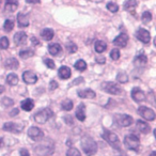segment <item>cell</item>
<instances>
[{
  "label": "cell",
  "instance_id": "83f0119b",
  "mask_svg": "<svg viewBox=\"0 0 156 156\" xmlns=\"http://www.w3.org/2000/svg\"><path fill=\"white\" fill-rule=\"evenodd\" d=\"M48 51H49V54L52 55V56H57V55L61 51V46L57 43L50 44V45L48 46Z\"/></svg>",
  "mask_w": 156,
  "mask_h": 156
},
{
  "label": "cell",
  "instance_id": "7dc6e473",
  "mask_svg": "<svg viewBox=\"0 0 156 156\" xmlns=\"http://www.w3.org/2000/svg\"><path fill=\"white\" fill-rule=\"evenodd\" d=\"M96 62L100 63V64H104V63L106 62V58H105V57H98V58H96Z\"/></svg>",
  "mask_w": 156,
  "mask_h": 156
},
{
  "label": "cell",
  "instance_id": "8fae6325",
  "mask_svg": "<svg viewBox=\"0 0 156 156\" xmlns=\"http://www.w3.org/2000/svg\"><path fill=\"white\" fill-rule=\"evenodd\" d=\"M136 37H137V39L140 42H142L143 44H147L150 42V40H151V34H150V32L147 29H143V28H140L137 30Z\"/></svg>",
  "mask_w": 156,
  "mask_h": 156
},
{
  "label": "cell",
  "instance_id": "e575fe53",
  "mask_svg": "<svg viewBox=\"0 0 156 156\" xmlns=\"http://www.w3.org/2000/svg\"><path fill=\"white\" fill-rule=\"evenodd\" d=\"M141 20H142L143 24H147V23L151 22V20H152V14H151V12H149V11L143 12L142 16H141Z\"/></svg>",
  "mask_w": 156,
  "mask_h": 156
},
{
  "label": "cell",
  "instance_id": "9f6ffc18",
  "mask_svg": "<svg viewBox=\"0 0 156 156\" xmlns=\"http://www.w3.org/2000/svg\"><path fill=\"white\" fill-rule=\"evenodd\" d=\"M91 1H94V2H101L102 0H91Z\"/></svg>",
  "mask_w": 156,
  "mask_h": 156
},
{
  "label": "cell",
  "instance_id": "f5cc1de1",
  "mask_svg": "<svg viewBox=\"0 0 156 156\" xmlns=\"http://www.w3.org/2000/svg\"><path fill=\"white\" fill-rule=\"evenodd\" d=\"M2 92H5V87H3V86H0V94L2 93Z\"/></svg>",
  "mask_w": 156,
  "mask_h": 156
},
{
  "label": "cell",
  "instance_id": "3957f363",
  "mask_svg": "<svg viewBox=\"0 0 156 156\" xmlns=\"http://www.w3.org/2000/svg\"><path fill=\"white\" fill-rule=\"evenodd\" d=\"M102 137L107 141V143H108L113 150H115V151H118V152H122L120 139L115 133L110 132V130H108V129H104V132H103V134H102Z\"/></svg>",
  "mask_w": 156,
  "mask_h": 156
},
{
  "label": "cell",
  "instance_id": "cb8c5ba5",
  "mask_svg": "<svg viewBox=\"0 0 156 156\" xmlns=\"http://www.w3.org/2000/svg\"><path fill=\"white\" fill-rule=\"evenodd\" d=\"M17 23L18 26L22 27V28H26V27L29 26V20L27 17L26 14L24 13H20L17 15Z\"/></svg>",
  "mask_w": 156,
  "mask_h": 156
},
{
  "label": "cell",
  "instance_id": "277c9868",
  "mask_svg": "<svg viewBox=\"0 0 156 156\" xmlns=\"http://www.w3.org/2000/svg\"><path fill=\"white\" fill-rule=\"evenodd\" d=\"M124 144L127 147L128 150H132V151H138L139 147H140V140L139 138L134 134H130L125 136L124 138Z\"/></svg>",
  "mask_w": 156,
  "mask_h": 156
},
{
  "label": "cell",
  "instance_id": "11a10c76",
  "mask_svg": "<svg viewBox=\"0 0 156 156\" xmlns=\"http://www.w3.org/2000/svg\"><path fill=\"white\" fill-rule=\"evenodd\" d=\"M150 156H156V152H152L151 155H150Z\"/></svg>",
  "mask_w": 156,
  "mask_h": 156
},
{
  "label": "cell",
  "instance_id": "f907efd6",
  "mask_svg": "<svg viewBox=\"0 0 156 156\" xmlns=\"http://www.w3.org/2000/svg\"><path fill=\"white\" fill-rule=\"evenodd\" d=\"M28 3H40V0H26Z\"/></svg>",
  "mask_w": 156,
  "mask_h": 156
},
{
  "label": "cell",
  "instance_id": "30bf717a",
  "mask_svg": "<svg viewBox=\"0 0 156 156\" xmlns=\"http://www.w3.org/2000/svg\"><path fill=\"white\" fill-rule=\"evenodd\" d=\"M28 136L30 137L32 140L34 141H40L42 138H44V133L40 129L39 127H35V126H31L28 129Z\"/></svg>",
  "mask_w": 156,
  "mask_h": 156
},
{
  "label": "cell",
  "instance_id": "60d3db41",
  "mask_svg": "<svg viewBox=\"0 0 156 156\" xmlns=\"http://www.w3.org/2000/svg\"><path fill=\"white\" fill-rule=\"evenodd\" d=\"M44 63L47 65L48 69H55V66H56L54 60H51V59H49V58H44Z\"/></svg>",
  "mask_w": 156,
  "mask_h": 156
},
{
  "label": "cell",
  "instance_id": "9c48e42d",
  "mask_svg": "<svg viewBox=\"0 0 156 156\" xmlns=\"http://www.w3.org/2000/svg\"><path fill=\"white\" fill-rule=\"evenodd\" d=\"M3 129L5 132H10V133H20L24 129V125L20 123H15V122H7V123L3 124Z\"/></svg>",
  "mask_w": 156,
  "mask_h": 156
},
{
  "label": "cell",
  "instance_id": "9a60e30c",
  "mask_svg": "<svg viewBox=\"0 0 156 156\" xmlns=\"http://www.w3.org/2000/svg\"><path fill=\"white\" fill-rule=\"evenodd\" d=\"M147 64V58L143 54H140L135 57L134 65L136 67H144Z\"/></svg>",
  "mask_w": 156,
  "mask_h": 156
},
{
  "label": "cell",
  "instance_id": "f35d334b",
  "mask_svg": "<svg viewBox=\"0 0 156 156\" xmlns=\"http://www.w3.org/2000/svg\"><path fill=\"white\" fill-rule=\"evenodd\" d=\"M66 156H81L80 152L78 151L76 147H69L66 152Z\"/></svg>",
  "mask_w": 156,
  "mask_h": 156
},
{
  "label": "cell",
  "instance_id": "4316f807",
  "mask_svg": "<svg viewBox=\"0 0 156 156\" xmlns=\"http://www.w3.org/2000/svg\"><path fill=\"white\" fill-rule=\"evenodd\" d=\"M94 48H95V51L98 52V54H102L106 50L107 48V44L105 43L104 41H96L95 45H94Z\"/></svg>",
  "mask_w": 156,
  "mask_h": 156
},
{
  "label": "cell",
  "instance_id": "8d00e7d4",
  "mask_svg": "<svg viewBox=\"0 0 156 156\" xmlns=\"http://www.w3.org/2000/svg\"><path fill=\"white\" fill-rule=\"evenodd\" d=\"M10 45L9 39L7 37H2L0 39V49H7Z\"/></svg>",
  "mask_w": 156,
  "mask_h": 156
},
{
  "label": "cell",
  "instance_id": "7bdbcfd3",
  "mask_svg": "<svg viewBox=\"0 0 156 156\" xmlns=\"http://www.w3.org/2000/svg\"><path fill=\"white\" fill-rule=\"evenodd\" d=\"M57 88H58V83H57L56 80H51L49 83V90L50 91H54V90H56Z\"/></svg>",
  "mask_w": 156,
  "mask_h": 156
},
{
  "label": "cell",
  "instance_id": "f546056e",
  "mask_svg": "<svg viewBox=\"0 0 156 156\" xmlns=\"http://www.w3.org/2000/svg\"><path fill=\"white\" fill-rule=\"evenodd\" d=\"M33 56H34V50L30 49V48H27V49L20 50V57L23 59H28Z\"/></svg>",
  "mask_w": 156,
  "mask_h": 156
},
{
  "label": "cell",
  "instance_id": "ac0fdd59",
  "mask_svg": "<svg viewBox=\"0 0 156 156\" xmlns=\"http://www.w3.org/2000/svg\"><path fill=\"white\" fill-rule=\"evenodd\" d=\"M78 96L81 98H94L96 96L95 92L91 89H85L78 91Z\"/></svg>",
  "mask_w": 156,
  "mask_h": 156
},
{
  "label": "cell",
  "instance_id": "5bb4252c",
  "mask_svg": "<svg viewBox=\"0 0 156 156\" xmlns=\"http://www.w3.org/2000/svg\"><path fill=\"white\" fill-rule=\"evenodd\" d=\"M128 42V35L126 33H121L119 34L115 40H113V44L118 47H125L127 45Z\"/></svg>",
  "mask_w": 156,
  "mask_h": 156
},
{
  "label": "cell",
  "instance_id": "d6a6232c",
  "mask_svg": "<svg viewBox=\"0 0 156 156\" xmlns=\"http://www.w3.org/2000/svg\"><path fill=\"white\" fill-rule=\"evenodd\" d=\"M117 80L120 83H126L128 81V76L125 72H119L117 75Z\"/></svg>",
  "mask_w": 156,
  "mask_h": 156
},
{
  "label": "cell",
  "instance_id": "4dcf8cb0",
  "mask_svg": "<svg viewBox=\"0 0 156 156\" xmlns=\"http://www.w3.org/2000/svg\"><path fill=\"white\" fill-rule=\"evenodd\" d=\"M74 66L76 67V69L79 72H83L86 71V69H87V63H86V61L81 60V59H79L78 61H76L75 64H74Z\"/></svg>",
  "mask_w": 156,
  "mask_h": 156
},
{
  "label": "cell",
  "instance_id": "484cf974",
  "mask_svg": "<svg viewBox=\"0 0 156 156\" xmlns=\"http://www.w3.org/2000/svg\"><path fill=\"white\" fill-rule=\"evenodd\" d=\"M54 35H55L54 30L50 28L44 29V30H42V32H41V37H43L45 41H50V40L54 37Z\"/></svg>",
  "mask_w": 156,
  "mask_h": 156
},
{
  "label": "cell",
  "instance_id": "5b68a950",
  "mask_svg": "<svg viewBox=\"0 0 156 156\" xmlns=\"http://www.w3.org/2000/svg\"><path fill=\"white\" fill-rule=\"evenodd\" d=\"M54 115V112L49 108H44L34 115V121L39 124H44Z\"/></svg>",
  "mask_w": 156,
  "mask_h": 156
},
{
  "label": "cell",
  "instance_id": "ba28073f",
  "mask_svg": "<svg viewBox=\"0 0 156 156\" xmlns=\"http://www.w3.org/2000/svg\"><path fill=\"white\" fill-rule=\"evenodd\" d=\"M138 113L143 118V119L147 120V121H154V120H155V117H156L153 109L147 108V107H145V106L139 107Z\"/></svg>",
  "mask_w": 156,
  "mask_h": 156
},
{
  "label": "cell",
  "instance_id": "44dd1931",
  "mask_svg": "<svg viewBox=\"0 0 156 156\" xmlns=\"http://www.w3.org/2000/svg\"><path fill=\"white\" fill-rule=\"evenodd\" d=\"M76 118L81 122L86 120V106L83 104H80L77 107V110H76Z\"/></svg>",
  "mask_w": 156,
  "mask_h": 156
},
{
  "label": "cell",
  "instance_id": "b9f144b4",
  "mask_svg": "<svg viewBox=\"0 0 156 156\" xmlns=\"http://www.w3.org/2000/svg\"><path fill=\"white\" fill-rule=\"evenodd\" d=\"M2 104L5 105V106L9 107V106H12V105L14 104V102H13V100H12V98H5L2 100Z\"/></svg>",
  "mask_w": 156,
  "mask_h": 156
},
{
  "label": "cell",
  "instance_id": "ee69618b",
  "mask_svg": "<svg viewBox=\"0 0 156 156\" xmlns=\"http://www.w3.org/2000/svg\"><path fill=\"white\" fill-rule=\"evenodd\" d=\"M83 83V77H78V78H76L73 83H72L71 86H76V85H79V83Z\"/></svg>",
  "mask_w": 156,
  "mask_h": 156
},
{
  "label": "cell",
  "instance_id": "bcb514c9",
  "mask_svg": "<svg viewBox=\"0 0 156 156\" xmlns=\"http://www.w3.org/2000/svg\"><path fill=\"white\" fill-rule=\"evenodd\" d=\"M20 156H30V153H29V151L27 149H20Z\"/></svg>",
  "mask_w": 156,
  "mask_h": 156
},
{
  "label": "cell",
  "instance_id": "6f0895ef",
  "mask_svg": "<svg viewBox=\"0 0 156 156\" xmlns=\"http://www.w3.org/2000/svg\"><path fill=\"white\" fill-rule=\"evenodd\" d=\"M0 3H1V0H0Z\"/></svg>",
  "mask_w": 156,
  "mask_h": 156
},
{
  "label": "cell",
  "instance_id": "f6af8a7d",
  "mask_svg": "<svg viewBox=\"0 0 156 156\" xmlns=\"http://www.w3.org/2000/svg\"><path fill=\"white\" fill-rule=\"evenodd\" d=\"M64 121H65V123L69 124V125H71V124L74 123L73 118H72L71 115H65V117H64Z\"/></svg>",
  "mask_w": 156,
  "mask_h": 156
},
{
  "label": "cell",
  "instance_id": "836d02e7",
  "mask_svg": "<svg viewBox=\"0 0 156 156\" xmlns=\"http://www.w3.org/2000/svg\"><path fill=\"white\" fill-rule=\"evenodd\" d=\"M65 47H66V50L69 52V54H74V52H76V51H77V49H78L77 45H76V44L74 43V42H72V41L67 42V43L65 44Z\"/></svg>",
  "mask_w": 156,
  "mask_h": 156
},
{
  "label": "cell",
  "instance_id": "603a6c76",
  "mask_svg": "<svg viewBox=\"0 0 156 156\" xmlns=\"http://www.w3.org/2000/svg\"><path fill=\"white\" fill-rule=\"evenodd\" d=\"M20 107H22V109L25 111H31L33 109V107H34V102H33V100H31V98H26V100H24L22 102Z\"/></svg>",
  "mask_w": 156,
  "mask_h": 156
},
{
  "label": "cell",
  "instance_id": "ab89813d",
  "mask_svg": "<svg viewBox=\"0 0 156 156\" xmlns=\"http://www.w3.org/2000/svg\"><path fill=\"white\" fill-rule=\"evenodd\" d=\"M110 57L112 60H118L120 58V50L117 49V48H113L110 51Z\"/></svg>",
  "mask_w": 156,
  "mask_h": 156
},
{
  "label": "cell",
  "instance_id": "6da1fadb",
  "mask_svg": "<svg viewBox=\"0 0 156 156\" xmlns=\"http://www.w3.org/2000/svg\"><path fill=\"white\" fill-rule=\"evenodd\" d=\"M35 154L40 156H49L55 152V143L49 138H42L34 147Z\"/></svg>",
  "mask_w": 156,
  "mask_h": 156
},
{
  "label": "cell",
  "instance_id": "d4e9b609",
  "mask_svg": "<svg viewBox=\"0 0 156 156\" xmlns=\"http://www.w3.org/2000/svg\"><path fill=\"white\" fill-rule=\"evenodd\" d=\"M18 8V1L17 0H7L5 2V10L8 12H14Z\"/></svg>",
  "mask_w": 156,
  "mask_h": 156
},
{
  "label": "cell",
  "instance_id": "d590c367",
  "mask_svg": "<svg viewBox=\"0 0 156 156\" xmlns=\"http://www.w3.org/2000/svg\"><path fill=\"white\" fill-rule=\"evenodd\" d=\"M106 8L108 9V11L112 12V13H117V12L119 11V5H118L117 3L112 2V1H111V2H108V3H107Z\"/></svg>",
  "mask_w": 156,
  "mask_h": 156
},
{
  "label": "cell",
  "instance_id": "2e32d148",
  "mask_svg": "<svg viewBox=\"0 0 156 156\" xmlns=\"http://www.w3.org/2000/svg\"><path fill=\"white\" fill-rule=\"evenodd\" d=\"M27 41V34L24 31H20V32L15 33L14 35V42L17 46H22L26 43Z\"/></svg>",
  "mask_w": 156,
  "mask_h": 156
},
{
  "label": "cell",
  "instance_id": "681fc988",
  "mask_svg": "<svg viewBox=\"0 0 156 156\" xmlns=\"http://www.w3.org/2000/svg\"><path fill=\"white\" fill-rule=\"evenodd\" d=\"M18 112H20V110H18V109H13V111H11L10 115H11V117H14V115H16Z\"/></svg>",
  "mask_w": 156,
  "mask_h": 156
},
{
  "label": "cell",
  "instance_id": "816d5d0a",
  "mask_svg": "<svg viewBox=\"0 0 156 156\" xmlns=\"http://www.w3.org/2000/svg\"><path fill=\"white\" fill-rule=\"evenodd\" d=\"M117 156H126V154L124 153L123 151H122V152H119V153L117 154Z\"/></svg>",
  "mask_w": 156,
  "mask_h": 156
},
{
  "label": "cell",
  "instance_id": "1f68e13d",
  "mask_svg": "<svg viewBox=\"0 0 156 156\" xmlns=\"http://www.w3.org/2000/svg\"><path fill=\"white\" fill-rule=\"evenodd\" d=\"M74 107V104L73 102H72L71 100H65L62 102V104H61V108L63 109L64 111H69L72 110Z\"/></svg>",
  "mask_w": 156,
  "mask_h": 156
},
{
  "label": "cell",
  "instance_id": "d6986e66",
  "mask_svg": "<svg viewBox=\"0 0 156 156\" xmlns=\"http://www.w3.org/2000/svg\"><path fill=\"white\" fill-rule=\"evenodd\" d=\"M137 128H138L139 132H141L142 134H149L151 132V127L147 123H145L144 121H141V120H138L136 123Z\"/></svg>",
  "mask_w": 156,
  "mask_h": 156
},
{
  "label": "cell",
  "instance_id": "f1b7e54d",
  "mask_svg": "<svg viewBox=\"0 0 156 156\" xmlns=\"http://www.w3.org/2000/svg\"><path fill=\"white\" fill-rule=\"evenodd\" d=\"M7 83L10 86H16L18 83V76L14 73H11L7 76Z\"/></svg>",
  "mask_w": 156,
  "mask_h": 156
},
{
  "label": "cell",
  "instance_id": "4fadbf2b",
  "mask_svg": "<svg viewBox=\"0 0 156 156\" xmlns=\"http://www.w3.org/2000/svg\"><path fill=\"white\" fill-rule=\"evenodd\" d=\"M132 98H133V100L137 103L143 102V101H145V98H145V93L141 89H139V88H134V89L132 90Z\"/></svg>",
  "mask_w": 156,
  "mask_h": 156
},
{
  "label": "cell",
  "instance_id": "7a4b0ae2",
  "mask_svg": "<svg viewBox=\"0 0 156 156\" xmlns=\"http://www.w3.org/2000/svg\"><path fill=\"white\" fill-rule=\"evenodd\" d=\"M81 149L83 150L85 154L87 156H93L98 152V143L95 142L92 137L90 136H83L80 141Z\"/></svg>",
  "mask_w": 156,
  "mask_h": 156
},
{
  "label": "cell",
  "instance_id": "74e56055",
  "mask_svg": "<svg viewBox=\"0 0 156 156\" xmlns=\"http://www.w3.org/2000/svg\"><path fill=\"white\" fill-rule=\"evenodd\" d=\"M14 28V23L13 20H7L5 22V25H3V29H5L7 32H10L11 30H13Z\"/></svg>",
  "mask_w": 156,
  "mask_h": 156
},
{
  "label": "cell",
  "instance_id": "8992f818",
  "mask_svg": "<svg viewBox=\"0 0 156 156\" xmlns=\"http://www.w3.org/2000/svg\"><path fill=\"white\" fill-rule=\"evenodd\" d=\"M102 89L105 90L107 93L113 94V95H120L122 94V88L119 85H117L115 83L112 81H107L102 85Z\"/></svg>",
  "mask_w": 156,
  "mask_h": 156
},
{
  "label": "cell",
  "instance_id": "ffe728a7",
  "mask_svg": "<svg viewBox=\"0 0 156 156\" xmlns=\"http://www.w3.org/2000/svg\"><path fill=\"white\" fill-rule=\"evenodd\" d=\"M137 5H138L137 0H127V1L124 3V9L135 15V10H136V8H137Z\"/></svg>",
  "mask_w": 156,
  "mask_h": 156
},
{
  "label": "cell",
  "instance_id": "7402d4cb",
  "mask_svg": "<svg viewBox=\"0 0 156 156\" xmlns=\"http://www.w3.org/2000/svg\"><path fill=\"white\" fill-rule=\"evenodd\" d=\"M5 65V67L9 69H17L18 66H20V62H18V60L15 58H9V59H7Z\"/></svg>",
  "mask_w": 156,
  "mask_h": 156
},
{
  "label": "cell",
  "instance_id": "c3c4849f",
  "mask_svg": "<svg viewBox=\"0 0 156 156\" xmlns=\"http://www.w3.org/2000/svg\"><path fill=\"white\" fill-rule=\"evenodd\" d=\"M31 42H32V45H34V46H37V45H40V41L37 39V37H31Z\"/></svg>",
  "mask_w": 156,
  "mask_h": 156
},
{
  "label": "cell",
  "instance_id": "52a82bcc",
  "mask_svg": "<svg viewBox=\"0 0 156 156\" xmlns=\"http://www.w3.org/2000/svg\"><path fill=\"white\" fill-rule=\"evenodd\" d=\"M115 122L119 126L127 127V126L132 125L133 122H134V119L128 115H121V113H118V115H115Z\"/></svg>",
  "mask_w": 156,
  "mask_h": 156
},
{
  "label": "cell",
  "instance_id": "db71d44e",
  "mask_svg": "<svg viewBox=\"0 0 156 156\" xmlns=\"http://www.w3.org/2000/svg\"><path fill=\"white\" fill-rule=\"evenodd\" d=\"M2 145H3V140L1 138H0V147H2Z\"/></svg>",
  "mask_w": 156,
  "mask_h": 156
},
{
  "label": "cell",
  "instance_id": "e0dca14e",
  "mask_svg": "<svg viewBox=\"0 0 156 156\" xmlns=\"http://www.w3.org/2000/svg\"><path fill=\"white\" fill-rule=\"evenodd\" d=\"M58 75H59V77H60L61 79H69V78L71 77V75H72L71 69H69V67H67V66H65V65H63V66H61L60 69H59Z\"/></svg>",
  "mask_w": 156,
  "mask_h": 156
},
{
  "label": "cell",
  "instance_id": "7c38bea8",
  "mask_svg": "<svg viewBox=\"0 0 156 156\" xmlns=\"http://www.w3.org/2000/svg\"><path fill=\"white\" fill-rule=\"evenodd\" d=\"M23 80L28 85H34L37 81V76L34 72L32 71H26L23 74Z\"/></svg>",
  "mask_w": 156,
  "mask_h": 156
}]
</instances>
